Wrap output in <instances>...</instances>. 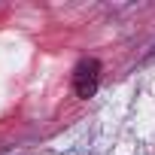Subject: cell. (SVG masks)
<instances>
[{
	"label": "cell",
	"mask_w": 155,
	"mask_h": 155,
	"mask_svg": "<svg viewBox=\"0 0 155 155\" xmlns=\"http://www.w3.org/2000/svg\"><path fill=\"white\" fill-rule=\"evenodd\" d=\"M97 85H101V61L97 58H82L76 64V70H73V91H76V97H82V101L94 97Z\"/></svg>",
	"instance_id": "obj_1"
}]
</instances>
